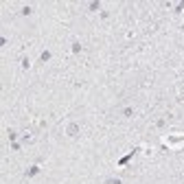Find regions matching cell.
<instances>
[{
  "label": "cell",
  "mask_w": 184,
  "mask_h": 184,
  "mask_svg": "<svg viewBox=\"0 0 184 184\" xmlns=\"http://www.w3.org/2000/svg\"><path fill=\"white\" fill-rule=\"evenodd\" d=\"M165 143H167L169 147H182V145H184V136H169Z\"/></svg>",
  "instance_id": "1"
},
{
  "label": "cell",
  "mask_w": 184,
  "mask_h": 184,
  "mask_svg": "<svg viewBox=\"0 0 184 184\" xmlns=\"http://www.w3.org/2000/svg\"><path fill=\"white\" fill-rule=\"evenodd\" d=\"M66 134L70 136V138H75V136L79 134V125H77V123H70V125H68V129H66Z\"/></svg>",
  "instance_id": "2"
},
{
  "label": "cell",
  "mask_w": 184,
  "mask_h": 184,
  "mask_svg": "<svg viewBox=\"0 0 184 184\" xmlns=\"http://www.w3.org/2000/svg\"><path fill=\"white\" fill-rule=\"evenodd\" d=\"M136 151H138V149H134V151H132L129 156H125V158H121V160H119V165H121V167H123V165H127V162H129V160L134 158V153H136Z\"/></svg>",
  "instance_id": "3"
},
{
  "label": "cell",
  "mask_w": 184,
  "mask_h": 184,
  "mask_svg": "<svg viewBox=\"0 0 184 184\" xmlns=\"http://www.w3.org/2000/svg\"><path fill=\"white\" fill-rule=\"evenodd\" d=\"M37 173H40V167H31V169H27L24 175H27V178H33V175H37Z\"/></svg>",
  "instance_id": "4"
},
{
  "label": "cell",
  "mask_w": 184,
  "mask_h": 184,
  "mask_svg": "<svg viewBox=\"0 0 184 184\" xmlns=\"http://www.w3.org/2000/svg\"><path fill=\"white\" fill-rule=\"evenodd\" d=\"M48 59H51V53L44 51V53H42V61H48Z\"/></svg>",
  "instance_id": "5"
},
{
  "label": "cell",
  "mask_w": 184,
  "mask_h": 184,
  "mask_svg": "<svg viewBox=\"0 0 184 184\" xmlns=\"http://www.w3.org/2000/svg\"><path fill=\"white\" fill-rule=\"evenodd\" d=\"M79 51H81V44L75 42V44H73V53H79Z\"/></svg>",
  "instance_id": "6"
},
{
  "label": "cell",
  "mask_w": 184,
  "mask_h": 184,
  "mask_svg": "<svg viewBox=\"0 0 184 184\" xmlns=\"http://www.w3.org/2000/svg\"><path fill=\"white\" fill-rule=\"evenodd\" d=\"M123 114H125V116H132L134 110H132V107H125V110H123Z\"/></svg>",
  "instance_id": "7"
},
{
  "label": "cell",
  "mask_w": 184,
  "mask_h": 184,
  "mask_svg": "<svg viewBox=\"0 0 184 184\" xmlns=\"http://www.w3.org/2000/svg\"><path fill=\"white\" fill-rule=\"evenodd\" d=\"M29 66H31V61H29V59L24 57V59H22V68H29Z\"/></svg>",
  "instance_id": "8"
},
{
  "label": "cell",
  "mask_w": 184,
  "mask_h": 184,
  "mask_svg": "<svg viewBox=\"0 0 184 184\" xmlns=\"http://www.w3.org/2000/svg\"><path fill=\"white\" fill-rule=\"evenodd\" d=\"M105 184H121V180H114V178H110V180H107Z\"/></svg>",
  "instance_id": "9"
},
{
  "label": "cell",
  "mask_w": 184,
  "mask_h": 184,
  "mask_svg": "<svg viewBox=\"0 0 184 184\" xmlns=\"http://www.w3.org/2000/svg\"><path fill=\"white\" fill-rule=\"evenodd\" d=\"M175 11H184V2H180V5L175 7Z\"/></svg>",
  "instance_id": "10"
}]
</instances>
